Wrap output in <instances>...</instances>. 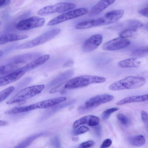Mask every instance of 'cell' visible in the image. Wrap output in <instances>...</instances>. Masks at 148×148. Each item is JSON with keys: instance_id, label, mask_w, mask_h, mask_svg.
<instances>
[{"instance_id": "74e56055", "label": "cell", "mask_w": 148, "mask_h": 148, "mask_svg": "<svg viewBox=\"0 0 148 148\" xmlns=\"http://www.w3.org/2000/svg\"><path fill=\"white\" fill-rule=\"evenodd\" d=\"M73 61L72 60H69L65 64L64 66H70L73 65Z\"/></svg>"}, {"instance_id": "cb8c5ba5", "label": "cell", "mask_w": 148, "mask_h": 148, "mask_svg": "<svg viewBox=\"0 0 148 148\" xmlns=\"http://www.w3.org/2000/svg\"><path fill=\"white\" fill-rule=\"evenodd\" d=\"M129 142L132 145L141 147L144 145L146 140L144 136L141 134H138L130 137Z\"/></svg>"}, {"instance_id": "2e32d148", "label": "cell", "mask_w": 148, "mask_h": 148, "mask_svg": "<svg viewBox=\"0 0 148 148\" xmlns=\"http://www.w3.org/2000/svg\"><path fill=\"white\" fill-rule=\"evenodd\" d=\"M25 72L17 71L0 77V86H3L19 79L25 74Z\"/></svg>"}, {"instance_id": "ab89813d", "label": "cell", "mask_w": 148, "mask_h": 148, "mask_svg": "<svg viewBox=\"0 0 148 148\" xmlns=\"http://www.w3.org/2000/svg\"><path fill=\"white\" fill-rule=\"evenodd\" d=\"M144 27L145 29L148 31V23L145 24L144 25Z\"/></svg>"}, {"instance_id": "ba28073f", "label": "cell", "mask_w": 148, "mask_h": 148, "mask_svg": "<svg viewBox=\"0 0 148 148\" xmlns=\"http://www.w3.org/2000/svg\"><path fill=\"white\" fill-rule=\"evenodd\" d=\"M45 22L44 18L33 16L21 20L16 25L17 29L20 30H27L42 26Z\"/></svg>"}, {"instance_id": "8fae6325", "label": "cell", "mask_w": 148, "mask_h": 148, "mask_svg": "<svg viewBox=\"0 0 148 148\" xmlns=\"http://www.w3.org/2000/svg\"><path fill=\"white\" fill-rule=\"evenodd\" d=\"M124 13V11L122 9L113 10L106 13L101 17L104 25L116 22L122 17Z\"/></svg>"}, {"instance_id": "ac0fdd59", "label": "cell", "mask_w": 148, "mask_h": 148, "mask_svg": "<svg viewBox=\"0 0 148 148\" xmlns=\"http://www.w3.org/2000/svg\"><path fill=\"white\" fill-rule=\"evenodd\" d=\"M146 101H148V94L126 97L118 101L116 104L117 105H121L127 103Z\"/></svg>"}, {"instance_id": "277c9868", "label": "cell", "mask_w": 148, "mask_h": 148, "mask_svg": "<svg viewBox=\"0 0 148 148\" xmlns=\"http://www.w3.org/2000/svg\"><path fill=\"white\" fill-rule=\"evenodd\" d=\"M60 31V28L53 29L46 31L37 37L20 45L17 47V49H28L40 45L53 38Z\"/></svg>"}, {"instance_id": "b9f144b4", "label": "cell", "mask_w": 148, "mask_h": 148, "mask_svg": "<svg viewBox=\"0 0 148 148\" xmlns=\"http://www.w3.org/2000/svg\"><path fill=\"white\" fill-rule=\"evenodd\" d=\"M3 54V52L2 51L0 50V57H1V56Z\"/></svg>"}, {"instance_id": "83f0119b", "label": "cell", "mask_w": 148, "mask_h": 148, "mask_svg": "<svg viewBox=\"0 0 148 148\" xmlns=\"http://www.w3.org/2000/svg\"><path fill=\"white\" fill-rule=\"evenodd\" d=\"M119 110V108L114 107L105 110L102 114L101 117L102 119L104 120H106L112 113Z\"/></svg>"}, {"instance_id": "52a82bcc", "label": "cell", "mask_w": 148, "mask_h": 148, "mask_svg": "<svg viewBox=\"0 0 148 148\" xmlns=\"http://www.w3.org/2000/svg\"><path fill=\"white\" fill-rule=\"evenodd\" d=\"M76 6L72 3L60 2L44 7L40 9L37 14L40 16H45L55 13H62L73 9Z\"/></svg>"}, {"instance_id": "9a60e30c", "label": "cell", "mask_w": 148, "mask_h": 148, "mask_svg": "<svg viewBox=\"0 0 148 148\" xmlns=\"http://www.w3.org/2000/svg\"><path fill=\"white\" fill-rule=\"evenodd\" d=\"M65 97H56L43 100L34 103L37 108H49L65 101Z\"/></svg>"}, {"instance_id": "484cf974", "label": "cell", "mask_w": 148, "mask_h": 148, "mask_svg": "<svg viewBox=\"0 0 148 148\" xmlns=\"http://www.w3.org/2000/svg\"><path fill=\"white\" fill-rule=\"evenodd\" d=\"M14 87L11 86L2 90L0 92V101H3L13 91Z\"/></svg>"}, {"instance_id": "30bf717a", "label": "cell", "mask_w": 148, "mask_h": 148, "mask_svg": "<svg viewBox=\"0 0 148 148\" xmlns=\"http://www.w3.org/2000/svg\"><path fill=\"white\" fill-rule=\"evenodd\" d=\"M102 40V36L100 34L92 36L83 43L82 47V51L85 52H88L94 50L101 44Z\"/></svg>"}, {"instance_id": "5bb4252c", "label": "cell", "mask_w": 148, "mask_h": 148, "mask_svg": "<svg viewBox=\"0 0 148 148\" xmlns=\"http://www.w3.org/2000/svg\"><path fill=\"white\" fill-rule=\"evenodd\" d=\"M50 56L49 54H46L36 59L21 67L18 71L25 72L31 70L43 64L49 59Z\"/></svg>"}, {"instance_id": "f1b7e54d", "label": "cell", "mask_w": 148, "mask_h": 148, "mask_svg": "<svg viewBox=\"0 0 148 148\" xmlns=\"http://www.w3.org/2000/svg\"><path fill=\"white\" fill-rule=\"evenodd\" d=\"M117 118L120 123L124 125H127L129 120L127 117L125 115L121 113H119L117 115Z\"/></svg>"}, {"instance_id": "ffe728a7", "label": "cell", "mask_w": 148, "mask_h": 148, "mask_svg": "<svg viewBox=\"0 0 148 148\" xmlns=\"http://www.w3.org/2000/svg\"><path fill=\"white\" fill-rule=\"evenodd\" d=\"M36 109V108L34 103L26 106L14 107L5 111L4 113L5 114H11L26 112Z\"/></svg>"}, {"instance_id": "4316f807", "label": "cell", "mask_w": 148, "mask_h": 148, "mask_svg": "<svg viewBox=\"0 0 148 148\" xmlns=\"http://www.w3.org/2000/svg\"><path fill=\"white\" fill-rule=\"evenodd\" d=\"M137 29L134 28L126 29L123 30L119 34L120 37L126 38L132 36L136 31Z\"/></svg>"}, {"instance_id": "d4e9b609", "label": "cell", "mask_w": 148, "mask_h": 148, "mask_svg": "<svg viewBox=\"0 0 148 148\" xmlns=\"http://www.w3.org/2000/svg\"><path fill=\"white\" fill-rule=\"evenodd\" d=\"M148 55V46L138 48L134 51L132 53L133 56L139 57Z\"/></svg>"}, {"instance_id": "3957f363", "label": "cell", "mask_w": 148, "mask_h": 148, "mask_svg": "<svg viewBox=\"0 0 148 148\" xmlns=\"http://www.w3.org/2000/svg\"><path fill=\"white\" fill-rule=\"evenodd\" d=\"M43 84L33 86L20 90L6 103L8 104L22 102L40 93L45 88Z\"/></svg>"}, {"instance_id": "44dd1931", "label": "cell", "mask_w": 148, "mask_h": 148, "mask_svg": "<svg viewBox=\"0 0 148 148\" xmlns=\"http://www.w3.org/2000/svg\"><path fill=\"white\" fill-rule=\"evenodd\" d=\"M140 63L136 58H131L119 62L117 65L122 68H136L139 66Z\"/></svg>"}, {"instance_id": "e0dca14e", "label": "cell", "mask_w": 148, "mask_h": 148, "mask_svg": "<svg viewBox=\"0 0 148 148\" xmlns=\"http://www.w3.org/2000/svg\"><path fill=\"white\" fill-rule=\"evenodd\" d=\"M116 0H100L91 9L90 15L94 16L97 15L112 4Z\"/></svg>"}, {"instance_id": "5b68a950", "label": "cell", "mask_w": 148, "mask_h": 148, "mask_svg": "<svg viewBox=\"0 0 148 148\" xmlns=\"http://www.w3.org/2000/svg\"><path fill=\"white\" fill-rule=\"evenodd\" d=\"M114 98L113 96L108 94L98 95L89 99L85 104L79 107V113H84L91 110L102 104L109 102Z\"/></svg>"}, {"instance_id": "836d02e7", "label": "cell", "mask_w": 148, "mask_h": 148, "mask_svg": "<svg viewBox=\"0 0 148 148\" xmlns=\"http://www.w3.org/2000/svg\"><path fill=\"white\" fill-rule=\"evenodd\" d=\"M112 144V140L109 138L105 140L100 146L101 148H106L110 147Z\"/></svg>"}, {"instance_id": "7c38bea8", "label": "cell", "mask_w": 148, "mask_h": 148, "mask_svg": "<svg viewBox=\"0 0 148 148\" xmlns=\"http://www.w3.org/2000/svg\"><path fill=\"white\" fill-rule=\"evenodd\" d=\"M100 122L99 118L93 115H89L83 117L75 121L73 125V128L76 129L80 125L87 124L91 126H95L99 125Z\"/></svg>"}, {"instance_id": "1f68e13d", "label": "cell", "mask_w": 148, "mask_h": 148, "mask_svg": "<svg viewBox=\"0 0 148 148\" xmlns=\"http://www.w3.org/2000/svg\"><path fill=\"white\" fill-rule=\"evenodd\" d=\"M51 144L56 147H60V142L58 136H55L52 138L51 141Z\"/></svg>"}, {"instance_id": "e575fe53", "label": "cell", "mask_w": 148, "mask_h": 148, "mask_svg": "<svg viewBox=\"0 0 148 148\" xmlns=\"http://www.w3.org/2000/svg\"><path fill=\"white\" fill-rule=\"evenodd\" d=\"M94 132L96 136L98 138H100L101 136L102 131L101 126L99 125L95 126L94 128Z\"/></svg>"}, {"instance_id": "8992f818", "label": "cell", "mask_w": 148, "mask_h": 148, "mask_svg": "<svg viewBox=\"0 0 148 148\" xmlns=\"http://www.w3.org/2000/svg\"><path fill=\"white\" fill-rule=\"evenodd\" d=\"M89 12L86 8H81L66 12L61 14L50 21L47 23L48 26H53L70 19L84 15Z\"/></svg>"}, {"instance_id": "8d00e7d4", "label": "cell", "mask_w": 148, "mask_h": 148, "mask_svg": "<svg viewBox=\"0 0 148 148\" xmlns=\"http://www.w3.org/2000/svg\"><path fill=\"white\" fill-rule=\"evenodd\" d=\"M10 0H0V7H3L10 4Z\"/></svg>"}, {"instance_id": "d6986e66", "label": "cell", "mask_w": 148, "mask_h": 148, "mask_svg": "<svg viewBox=\"0 0 148 148\" xmlns=\"http://www.w3.org/2000/svg\"><path fill=\"white\" fill-rule=\"evenodd\" d=\"M28 36L26 35L8 34L3 35L0 37V45H3L9 42L26 39Z\"/></svg>"}, {"instance_id": "60d3db41", "label": "cell", "mask_w": 148, "mask_h": 148, "mask_svg": "<svg viewBox=\"0 0 148 148\" xmlns=\"http://www.w3.org/2000/svg\"><path fill=\"white\" fill-rule=\"evenodd\" d=\"M78 139L76 138H73V140L74 141H78Z\"/></svg>"}, {"instance_id": "d590c367", "label": "cell", "mask_w": 148, "mask_h": 148, "mask_svg": "<svg viewBox=\"0 0 148 148\" xmlns=\"http://www.w3.org/2000/svg\"><path fill=\"white\" fill-rule=\"evenodd\" d=\"M138 12L141 15L148 17V7L140 10Z\"/></svg>"}, {"instance_id": "4dcf8cb0", "label": "cell", "mask_w": 148, "mask_h": 148, "mask_svg": "<svg viewBox=\"0 0 148 148\" xmlns=\"http://www.w3.org/2000/svg\"><path fill=\"white\" fill-rule=\"evenodd\" d=\"M141 116L142 120L148 130V114L145 111H142Z\"/></svg>"}, {"instance_id": "d6a6232c", "label": "cell", "mask_w": 148, "mask_h": 148, "mask_svg": "<svg viewBox=\"0 0 148 148\" xmlns=\"http://www.w3.org/2000/svg\"><path fill=\"white\" fill-rule=\"evenodd\" d=\"M94 142L92 140H88L81 144L79 147L81 148H86L89 147L94 144Z\"/></svg>"}, {"instance_id": "f546056e", "label": "cell", "mask_w": 148, "mask_h": 148, "mask_svg": "<svg viewBox=\"0 0 148 148\" xmlns=\"http://www.w3.org/2000/svg\"><path fill=\"white\" fill-rule=\"evenodd\" d=\"M89 130V129L88 127L82 126L74 130L73 132V134L75 135H79L86 133Z\"/></svg>"}, {"instance_id": "6da1fadb", "label": "cell", "mask_w": 148, "mask_h": 148, "mask_svg": "<svg viewBox=\"0 0 148 148\" xmlns=\"http://www.w3.org/2000/svg\"><path fill=\"white\" fill-rule=\"evenodd\" d=\"M146 82V80L144 77L129 76L112 83L109 86L108 88L112 91L134 89L141 87Z\"/></svg>"}, {"instance_id": "f35d334b", "label": "cell", "mask_w": 148, "mask_h": 148, "mask_svg": "<svg viewBox=\"0 0 148 148\" xmlns=\"http://www.w3.org/2000/svg\"><path fill=\"white\" fill-rule=\"evenodd\" d=\"M8 122L6 121L3 120H0V125L1 126L6 125H8Z\"/></svg>"}, {"instance_id": "7a4b0ae2", "label": "cell", "mask_w": 148, "mask_h": 148, "mask_svg": "<svg viewBox=\"0 0 148 148\" xmlns=\"http://www.w3.org/2000/svg\"><path fill=\"white\" fill-rule=\"evenodd\" d=\"M106 79L103 77L88 75H82L70 79L64 86V88L74 89L85 87L90 84L104 82Z\"/></svg>"}, {"instance_id": "9c48e42d", "label": "cell", "mask_w": 148, "mask_h": 148, "mask_svg": "<svg viewBox=\"0 0 148 148\" xmlns=\"http://www.w3.org/2000/svg\"><path fill=\"white\" fill-rule=\"evenodd\" d=\"M130 43V42L128 39L120 37L106 42L103 45L102 48L105 50H116L127 47Z\"/></svg>"}, {"instance_id": "603a6c76", "label": "cell", "mask_w": 148, "mask_h": 148, "mask_svg": "<svg viewBox=\"0 0 148 148\" xmlns=\"http://www.w3.org/2000/svg\"><path fill=\"white\" fill-rule=\"evenodd\" d=\"M143 25V23L135 19H131L119 24V27L123 29L129 28L137 29Z\"/></svg>"}, {"instance_id": "4fadbf2b", "label": "cell", "mask_w": 148, "mask_h": 148, "mask_svg": "<svg viewBox=\"0 0 148 148\" xmlns=\"http://www.w3.org/2000/svg\"><path fill=\"white\" fill-rule=\"evenodd\" d=\"M24 62V60H20L1 66L0 68V76H4L17 71L21 68V66Z\"/></svg>"}, {"instance_id": "7402d4cb", "label": "cell", "mask_w": 148, "mask_h": 148, "mask_svg": "<svg viewBox=\"0 0 148 148\" xmlns=\"http://www.w3.org/2000/svg\"><path fill=\"white\" fill-rule=\"evenodd\" d=\"M46 133H40L33 134L27 137L19 143L14 148H25L29 146L34 140L38 138L47 134Z\"/></svg>"}]
</instances>
